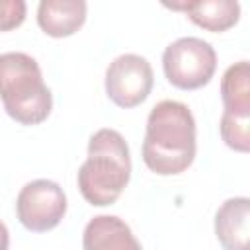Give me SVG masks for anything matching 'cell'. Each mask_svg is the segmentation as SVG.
Masks as SVG:
<instances>
[{
	"label": "cell",
	"instance_id": "cell-10",
	"mask_svg": "<svg viewBox=\"0 0 250 250\" xmlns=\"http://www.w3.org/2000/svg\"><path fill=\"white\" fill-rule=\"evenodd\" d=\"M172 10H182L188 18L213 33H221L230 29L240 18V4L234 0H197V2H182V4H166Z\"/></svg>",
	"mask_w": 250,
	"mask_h": 250
},
{
	"label": "cell",
	"instance_id": "cell-12",
	"mask_svg": "<svg viewBox=\"0 0 250 250\" xmlns=\"http://www.w3.org/2000/svg\"><path fill=\"white\" fill-rule=\"evenodd\" d=\"M221 139L236 152H250V117L221 115Z\"/></svg>",
	"mask_w": 250,
	"mask_h": 250
},
{
	"label": "cell",
	"instance_id": "cell-13",
	"mask_svg": "<svg viewBox=\"0 0 250 250\" xmlns=\"http://www.w3.org/2000/svg\"><path fill=\"white\" fill-rule=\"evenodd\" d=\"M2 31H8L12 27H18L25 18V4L21 0L16 2H4L2 4Z\"/></svg>",
	"mask_w": 250,
	"mask_h": 250
},
{
	"label": "cell",
	"instance_id": "cell-6",
	"mask_svg": "<svg viewBox=\"0 0 250 250\" xmlns=\"http://www.w3.org/2000/svg\"><path fill=\"white\" fill-rule=\"evenodd\" d=\"M154 84L150 62L135 53L113 59L105 70V94L119 107H135L143 104Z\"/></svg>",
	"mask_w": 250,
	"mask_h": 250
},
{
	"label": "cell",
	"instance_id": "cell-5",
	"mask_svg": "<svg viewBox=\"0 0 250 250\" xmlns=\"http://www.w3.org/2000/svg\"><path fill=\"white\" fill-rule=\"evenodd\" d=\"M66 213V195L57 182L33 180L25 184L16 199V215L31 232L55 229Z\"/></svg>",
	"mask_w": 250,
	"mask_h": 250
},
{
	"label": "cell",
	"instance_id": "cell-4",
	"mask_svg": "<svg viewBox=\"0 0 250 250\" xmlns=\"http://www.w3.org/2000/svg\"><path fill=\"white\" fill-rule=\"evenodd\" d=\"M162 68L172 86L180 90H197L213 78L217 53L199 37H180L164 49Z\"/></svg>",
	"mask_w": 250,
	"mask_h": 250
},
{
	"label": "cell",
	"instance_id": "cell-3",
	"mask_svg": "<svg viewBox=\"0 0 250 250\" xmlns=\"http://www.w3.org/2000/svg\"><path fill=\"white\" fill-rule=\"evenodd\" d=\"M0 86L6 113L21 125L45 121L53 107V94L43 82L37 61L25 53L0 57Z\"/></svg>",
	"mask_w": 250,
	"mask_h": 250
},
{
	"label": "cell",
	"instance_id": "cell-1",
	"mask_svg": "<svg viewBox=\"0 0 250 250\" xmlns=\"http://www.w3.org/2000/svg\"><path fill=\"white\" fill-rule=\"evenodd\" d=\"M195 119L189 107L176 100L158 102L146 117L143 160L160 176L188 170L195 158Z\"/></svg>",
	"mask_w": 250,
	"mask_h": 250
},
{
	"label": "cell",
	"instance_id": "cell-7",
	"mask_svg": "<svg viewBox=\"0 0 250 250\" xmlns=\"http://www.w3.org/2000/svg\"><path fill=\"white\" fill-rule=\"evenodd\" d=\"M215 234L223 250H250V197H230L215 213Z\"/></svg>",
	"mask_w": 250,
	"mask_h": 250
},
{
	"label": "cell",
	"instance_id": "cell-2",
	"mask_svg": "<svg viewBox=\"0 0 250 250\" xmlns=\"http://www.w3.org/2000/svg\"><path fill=\"white\" fill-rule=\"evenodd\" d=\"M131 178V154L125 139L115 129H100L90 137L88 158L78 170V189L94 207L119 199Z\"/></svg>",
	"mask_w": 250,
	"mask_h": 250
},
{
	"label": "cell",
	"instance_id": "cell-11",
	"mask_svg": "<svg viewBox=\"0 0 250 250\" xmlns=\"http://www.w3.org/2000/svg\"><path fill=\"white\" fill-rule=\"evenodd\" d=\"M223 113L230 117H250V62L230 64L221 78Z\"/></svg>",
	"mask_w": 250,
	"mask_h": 250
},
{
	"label": "cell",
	"instance_id": "cell-8",
	"mask_svg": "<svg viewBox=\"0 0 250 250\" xmlns=\"http://www.w3.org/2000/svg\"><path fill=\"white\" fill-rule=\"evenodd\" d=\"M84 250H143L131 227L115 215L94 217L82 234Z\"/></svg>",
	"mask_w": 250,
	"mask_h": 250
},
{
	"label": "cell",
	"instance_id": "cell-9",
	"mask_svg": "<svg viewBox=\"0 0 250 250\" xmlns=\"http://www.w3.org/2000/svg\"><path fill=\"white\" fill-rule=\"evenodd\" d=\"M86 21L84 0H43L37 8V23L51 37H68Z\"/></svg>",
	"mask_w": 250,
	"mask_h": 250
}]
</instances>
